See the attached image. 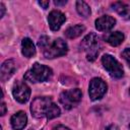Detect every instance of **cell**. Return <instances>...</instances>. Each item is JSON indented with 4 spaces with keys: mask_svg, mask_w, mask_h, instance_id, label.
<instances>
[{
    "mask_svg": "<svg viewBox=\"0 0 130 130\" xmlns=\"http://www.w3.org/2000/svg\"><path fill=\"white\" fill-rule=\"evenodd\" d=\"M30 112L36 118L53 119L60 115L59 107L49 96L36 98L30 105Z\"/></svg>",
    "mask_w": 130,
    "mask_h": 130,
    "instance_id": "1",
    "label": "cell"
},
{
    "mask_svg": "<svg viewBox=\"0 0 130 130\" xmlns=\"http://www.w3.org/2000/svg\"><path fill=\"white\" fill-rule=\"evenodd\" d=\"M52 75V69L46 65L35 63L32 67L24 74V79L30 82H43L48 80Z\"/></svg>",
    "mask_w": 130,
    "mask_h": 130,
    "instance_id": "2",
    "label": "cell"
},
{
    "mask_svg": "<svg viewBox=\"0 0 130 130\" xmlns=\"http://www.w3.org/2000/svg\"><path fill=\"white\" fill-rule=\"evenodd\" d=\"M80 49L86 52V57L88 61H93L100 52V44L99 38L95 34L90 32L80 43Z\"/></svg>",
    "mask_w": 130,
    "mask_h": 130,
    "instance_id": "3",
    "label": "cell"
},
{
    "mask_svg": "<svg viewBox=\"0 0 130 130\" xmlns=\"http://www.w3.org/2000/svg\"><path fill=\"white\" fill-rule=\"evenodd\" d=\"M81 98H82L81 90L79 88H73L63 91L59 96V101L61 105L64 107V109L71 110L80 103Z\"/></svg>",
    "mask_w": 130,
    "mask_h": 130,
    "instance_id": "4",
    "label": "cell"
},
{
    "mask_svg": "<svg viewBox=\"0 0 130 130\" xmlns=\"http://www.w3.org/2000/svg\"><path fill=\"white\" fill-rule=\"evenodd\" d=\"M44 51V56L48 59L57 58L60 56H64L68 52V46L65 41L62 39H56L54 42H50V44L47 46Z\"/></svg>",
    "mask_w": 130,
    "mask_h": 130,
    "instance_id": "5",
    "label": "cell"
},
{
    "mask_svg": "<svg viewBox=\"0 0 130 130\" xmlns=\"http://www.w3.org/2000/svg\"><path fill=\"white\" fill-rule=\"evenodd\" d=\"M102 63L104 68L109 72V74L114 78H121L124 74L122 65L112 56L106 54L102 57Z\"/></svg>",
    "mask_w": 130,
    "mask_h": 130,
    "instance_id": "6",
    "label": "cell"
},
{
    "mask_svg": "<svg viewBox=\"0 0 130 130\" xmlns=\"http://www.w3.org/2000/svg\"><path fill=\"white\" fill-rule=\"evenodd\" d=\"M106 91H107V84L102 78L94 77L90 80L89 87H88V93H89V98L92 101L102 99L104 94L106 93Z\"/></svg>",
    "mask_w": 130,
    "mask_h": 130,
    "instance_id": "7",
    "label": "cell"
},
{
    "mask_svg": "<svg viewBox=\"0 0 130 130\" xmlns=\"http://www.w3.org/2000/svg\"><path fill=\"white\" fill-rule=\"evenodd\" d=\"M12 94L14 96V99L21 103L24 104L28 101L29 96H30V88L29 86L23 82V81H17L12 88Z\"/></svg>",
    "mask_w": 130,
    "mask_h": 130,
    "instance_id": "8",
    "label": "cell"
},
{
    "mask_svg": "<svg viewBox=\"0 0 130 130\" xmlns=\"http://www.w3.org/2000/svg\"><path fill=\"white\" fill-rule=\"evenodd\" d=\"M65 19H66L65 15L59 10H52L48 16L49 25L52 30H58L61 27V25L64 23Z\"/></svg>",
    "mask_w": 130,
    "mask_h": 130,
    "instance_id": "9",
    "label": "cell"
},
{
    "mask_svg": "<svg viewBox=\"0 0 130 130\" xmlns=\"http://www.w3.org/2000/svg\"><path fill=\"white\" fill-rule=\"evenodd\" d=\"M116 19L110 15H104L95 20V28L100 31H107L115 26Z\"/></svg>",
    "mask_w": 130,
    "mask_h": 130,
    "instance_id": "10",
    "label": "cell"
},
{
    "mask_svg": "<svg viewBox=\"0 0 130 130\" xmlns=\"http://www.w3.org/2000/svg\"><path fill=\"white\" fill-rule=\"evenodd\" d=\"M16 69V66H15V63L13 60L9 59V60H6L2 63L1 65V69H0V78L2 81H5L7 79H9L14 71Z\"/></svg>",
    "mask_w": 130,
    "mask_h": 130,
    "instance_id": "11",
    "label": "cell"
},
{
    "mask_svg": "<svg viewBox=\"0 0 130 130\" xmlns=\"http://www.w3.org/2000/svg\"><path fill=\"white\" fill-rule=\"evenodd\" d=\"M26 122H27L26 114L22 111L15 113L10 119L11 126L14 130H22L26 126Z\"/></svg>",
    "mask_w": 130,
    "mask_h": 130,
    "instance_id": "12",
    "label": "cell"
},
{
    "mask_svg": "<svg viewBox=\"0 0 130 130\" xmlns=\"http://www.w3.org/2000/svg\"><path fill=\"white\" fill-rule=\"evenodd\" d=\"M112 8L124 19H130V6L123 2H114L112 4Z\"/></svg>",
    "mask_w": 130,
    "mask_h": 130,
    "instance_id": "13",
    "label": "cell"
},
{
    "mask_svg": "<svg viewBox=\"0 0 130 130\" xmlns=\"http://www.w3.org/2000/svg\"><path fill=\"white\" fill-rule=\"evenodd\" d=\"M21 52L26 58H30L36 54V48L32 41L28 38H24L21 42Z\"/></svg>",
    "mask_w": 130,
    "mask_h": 130,
    "instance_id": "14",
    "label": "cell"
},
{
    "mask_svg": "<svg viewBox=\"0 0 130 130\" xmlns=\"http://www.w3.org/2000/svg\"><path fill=\"white\" fill-rule=\"evenodd\" d=\"M84 30H85V27L82 24H75L73 26L68 27L65 30V36L68 39H75V38L79 37Z\"/></svg>",
    "mask_w": 130,
    "mask_h": 130,
    "instance_id": "15",
    "label": "cell"
},
{
    "mask_svg": "<svg viewBox=\"0 0 130 130\" xmlns=\"http://www.w3.org/2000/svg\"><path fill=\"white\" fill-rule=\"evenodd\" d=\"M124 41V35L121 31H114L107 37V42L111 46H119Z\"/></svg>",
    "mask_w": 130,
    "mask_h": 130,
    "instance_id": "16",
    "label": "cell"
},
{
    "mask_svg": "<svg viewBox=\"0 0 130 130\" xmlns=\"http://www.w3.org/2000/svg\"><path fill=\"white\" fill-rule=\"evenodd\" d=\"M76 10L79 15L82 17H88L90 14V8L84 1H77L76 2Z\"/></svg>",
    "mask_w": 130,
    "mask_h": 130,
    "instance_id": "17",
    "label": "cell"
},
{
    "mask_svg": "<svg viewBox=\"0 0 130 130\" xmlns=\"http://www.w3.org/2000/svg\"><path fill=\"white\" fill-rule=\"evenodd\" d=\"M49 44H50V39H49V37H47V36H43V37H41L40 40H39V42H38L39 47L42 48L43 50L46 49L47 46H48Z\"/></svg>",
    "mask_w": 130,
    "mask_h": 130,
    "instance_id": "18",
    "label": "cell"
},
{
    "mask_svg": "<svg viewBox=\"0 0 130 130\" xmlns=\"http://www.w3.org/2000/svg\"><path fill=\"white\" fill-rule=\"evenodd\" d=\"M122 57L124 58V60L127 62V64L130 67V48H126L123 52H122Z\"/></svg>",
    "mask_w": 130,
    "mask_h": 130,
    "instance_id": "19",
    "label": "cell"
},
{
    "mask_svg": "<svg viewBox=\"0 0 130 130\" xmlns=\"http://www.w3.org/2000/svg\"><path fill=\"white\" fill-rule=\"evenodd\" d=\"M0 108H1V112H0L1 116L5 115V113H6V105H5V103H4V102H2V103H1Z\"/></svg>",
    "mask_w": 130,
    "mask_h": 130,
    "instance_id": "20",
    "label": "cell"
},
{
    "mask_svg": "<svg viewBox=\"0 0 130 130\" xmlns=\"http://www.w3.org/2000/svg\"><path fill=\"white\" fill-rule=\"evenodd\" d=\"M52 130H70V129H69L68 127L64 126V125H58V126L54 127Z\"/></svg>",
    "mask_w": 130,
    "mask_h": 130,
    "instance_id": "21",
    "label": "cell"
},
{
    "mask_svg": "<svg viewBox=\"0 0 130 130\" xmlns=\"http://www.w3.org/2000/svg\"><path fill=\"white\" fill-rule=\"evenodd\" d=\"M49 4H50V2H49V1H39V5H41V6H42L44 9L48 8Z\"/></svg>",
    "mask_w": 130,
    "mask_h": 130,
    "instance_id": "22",
    "label": "cell"
},
{
    "mask_svg": "<svg viewBox=\"0 0 130 130\" xmlns=\"http://www.w3.org/2000/svg\"><path fill=\"white\" fill-rule=\"evenodd\" d=\"M106 130H119V127L115 124H111L106 128Z\"/></svg>",
    "mask_w": 130,
    "mask_h": 130,
    "instance_id": "23",
    "label": "cell"
},
{
    "mask_svg": "<svg viewBox=\"0 0 130 130\" xmlns=\"http://www.w3.org/2000/svg\"><path fill=\"white\" fill-rule=\"evenodd\" d=\"M0 10H1V12H0V17H3L4 12H5V6H4L3 3H0Z\"/></svg>",
    "mask_w": 130,
    "mask_h": 130,
    "instance_id": "24",
    "label": "cell"
},
{
    "mask_svg": "<svg viewBox=\"0 0 130 130\" xmlns=\"http://www.w3.org/2000/svg\"><path fill=\"white\" fill-rule=\"evenodd\" d=\"M54 3L56 5H65L67 3V1H54Z\"/></svg>",
    "mask_w": 130,
    "mask_h": 130,
    "instance_id": "25",
    "label": "cell"
},
{
    "mask_svg": "<svg viewBox=\"0 0 130 130\" xmlns=\"http://www.w3.org/2000/svg\"><path fill=\"white\" fill-rule=\"evenodd\" d=\"M129 130H130V124H129Z\"/></svg>",
    "mask_w": 130,
    "mask_h": 130,
    "instance_id": "26",
    "label": "cell"
}]
</instances>
